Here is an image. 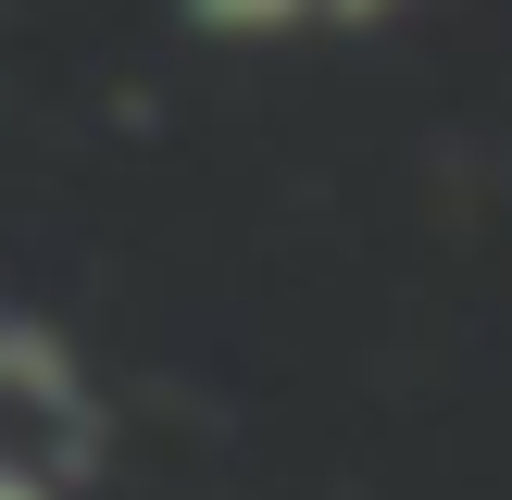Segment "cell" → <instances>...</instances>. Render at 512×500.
Instances as JSON below:
<instances>
[]
</instances>
